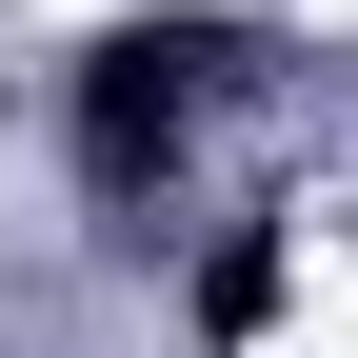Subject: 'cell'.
<instances>
[{
    "mask_svg": "<svg viewBox=\"0 0 358 358\" xmlns=\"http://www.w3.org/2000/svg\"><path fill=\"white\" fill-rule=\"evenodd\" d=\"M219 60H239V20H219V0H179V20H120V40H80V179H100V199H140V179L179 159V120L219 100Z\"/></svg>",
    "mask_w": 358,
    "mask_h": 358,
    "instance_id": "cell-1",
    "label": "cell"
}]
</instances>
